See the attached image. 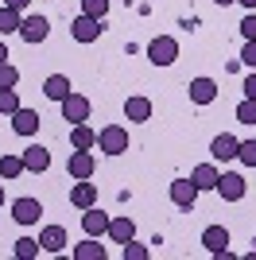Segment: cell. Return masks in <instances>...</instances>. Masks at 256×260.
<instances>
[{
    "mask_svg": "<svg viewBox=\"0 0 256 260\" xmlns=\"http://www.w3.org/2000/svg\"><path fill=\"white\" fill-rule=\"evenodd\" d=\"M97 152L124 155L128 152V128H124V124H105V128L97 132Z\"/></svg>",
    "mask_w": 256,
    "mask_h": 260,
    "instance_id": "1",
    "label": "cell"
},
{
    "mask_svg": "<svg viewBox=\"0 0 256 260\" xmlns=\"http://www.w3.org/2000/svg\"><path fill=\"white\" fill-rule=\"evenodd\" d=\"M179 58V39L175 35H155L148 43V62L151 66H175Z\"/></svg>",
    "mask_w": 256,
    "mask_h": 260,
    "instance_id": "2",
    "label": "cell"
},
{
    "mask_svg": "<svg viewBox=\"0 0 256 260\" xmlns=\"http://www.w3.org/2000/svg\"><path fill=\"white\" fill-rule=\"evenodd\" d=\"M16 35H20L27 47H35V43H43V39L51 35V20L39 16V12H31V16H23V20H20V31H16Z\"/></svg>",
    "mask_w": 256,
    "mask_h": 260,
    "instance_id": "3",
    "label": "cell"
},
{
    "mask_svg": "<svg viewBox=\"0 0 256 260\" xmlns=\"http://www.w3.org/2000/svg\"><path fill=\"white\" fill-rule=\"evenodd\" d=\"M101 31H105V20H93V16H85V12H78L74 23H70L74 43H97V39H101Z\"/></svg>",
    "mask_w": 256,
    "mask_h": 260,
    "instance_id": "4",
    "label": "cell"
},
{
    "mask_svg": "<svg viewBox=\"0 0 256 260\" xmlns=\"http://www.w3.org/2000/svg\"><path fill=\"white\" fill-rule=\"evenodd\" d=\"M58 109H62L66 124H82V120H89V98H85V93H70L66 101H58Z\"/></svg>",
    "mask_w": 256,
    "mask_h": 260,
    "instance_id": "5",
    "label": "cell"
},
{
    "mask_svg": "<svg viewBox=\"0 0 256 260\" xmlns=\"http://www.w3.org/2000/svg\"><path fill=\"white\" fill-rule=\"evenodd\" d=\"M213 190L221 194V202H241V198H245V175L221 171V179H217V186H213Z\"/></svg>",
    "mask_w": 256,
    "mask_h": 260,
    "instance_id": "6",
    "label": "cell"
},
{
    "mask_svg": "<svg viewBox=\"0 0 256 260\" xmlns=\"http://www.w3.org/2000/svg\"><path fill=\"white\" fill-rule=\"evenodd\" d=\"M39 217H43L39 198H16V202H12V221H16V225H35Z\"/></svg>",
    "mask_w": 256,
    "mask_h": 260,
    "instance_id": "7",
    "label": "cell"
},
{
    "mask_svg": "<svg viewBox=\"0 0 256 260\" xmlns=\"http://www.w3.org/2000/svg\"><path fill=\"white\" fill-rule=\"evenodd\" d=\"M12 132H16V136H27V140H31V136H35V132H39V124H43V117H39V113H35V109H16V113H12Z\"/></svg>",
    "mask_w": 256,
    "mask_h": 260,
    "instance_id": "8",
    "label": "cell"
},
{
    "mask_svg": "<svg viewBox=\"0 0 256 260\" xmlns=\"http://www.w3.org/2000/svg\"><path fill=\"white\" fill-rule=\"evenodd\" d=\"M66 171H70V179H93V171H97V155H93V152H82V148H74V155L66 159Z\"/></svg>",
    "mask_w": 256,
    "mask_h": 260,
    "instance_id": "9",
    "label": "cell"
},
{
    "mask_svg": "<svg viewBox=\"0 0 256 260\" xmlns=\"http://www.w3.org/2000/svg\"><path fill=\"white\" fill-rule=\"evenodd\" d=\"M198 194H202V190L194 186V179H175V183H171V202L179 210H194Z\"/></svg>",
    "mask_w": 256,
    "mask_h": 260,
    "instance_id": "10",
    "label": "cell"
},
{
    "mask_svg": "<svg viewBox=\"0 0 256 260\" xmlns=\"http://www.w3.org/2000/svg\"><path fill=\"white\" fill-rule=\"evenodd\" d=\"M237 136L233 132H217L210 140V155H213V163H229V159H237Z\"/></svg>",
    "mask_w": 256,
    "mask_h": 260,
    "instance_id": "11",
    "label": "cell"
},
{
    "mask_svg": "<svg viewBox=\"0 0 256 260\" xmlns=\"http://www.w3.org/2000/svg\"><path fill=\"white\" fill-rule=\"evenodd\" d=\"M194 105H213L217 101V82L213 78H190V86H186Z\"/></svg>",
    "mask_w": 256,
    "mask_h": 260,
    "instance_id": "12",
    "label": "cell"
},
{
    "mask_svg": "<svg viewBox=\"0 0 256 260\" xmlns=\"http://www.w3.org/2000/svg\"><path fill=\"white\" fill-rule=\"evenodd\" d=\"M39 245H43V252H66V245H70V237H66V225H43V233H39Z\"/></svg>",
    "mask_w": 256,
    "mask_h": 260,
    "instance_id": "13",
    "label": "cell"
},
{
    "mask_svg": "<svg viewBox=\"0 0 256 260\" xmlns=\"http://www.w3.org/2000/svg\"><path fill=\"white\" fill-rule=\"evenodd\" d=\"M82 229H85V237H105L109 233V214L97 210V206L82 210Z\"/></svg>",
    "mask_w": 256,
    "mask_h": 260,
    "instance_id": "14",
    "label": "cell"
},
{
    "mask_svg": "<svg viewBox=\"0 0 256 260\" xmlns=\"http://www.w3.org/2000/svg\"><path fill=\"white\" fill-rule=\"evenodd\" d=\"M20 155H23V167H27L31 175H43L47 167H51V152H47L43 144H27Z\"/></svg>",
    "mask_w": 256,
    "mask_h": 260,
    "instance_id": "15",
    "label": "cell"
},
{
    "mask_svg": "<svg viewBox=\"0 0 256 260\" xmlns=\"http://www.w3.org/2000/svg\"><path fill=\"white\" fill-rule=\"evenodd\" d=\"M202 249L210 252V256L225 252V249H229V229H225V225H206L202 229Z\"/></svg>",
    "mask_w": 256,
    "mask_h": 260,
    "instance_id": "16",
    "label": "cell"
},
{
    "mask_svg": "<svg viewBox=\"0 0 256 260\" xmlns=\"http://www.w3.org/2000/svg\"><path fill=\"white\" fill-rule=\"evenodd\" d=\"M113 245H124V241H132L136 237V221L128 214H120V217H109V233H105Z\"/></svg>",
    "mask_w": 256,
    "mask_h": 260,
    "instance_id": "17",
    "label": "cell"
},
{
    "mask_svg": "<svg viewBox=\"0 0 256 260\" xmlns=\"http://www.w3.org/2000/svg\"><path fill=\"white\" fill-rule=\"evenodd\" d=\"M70 93H74V86H70V78H66V74H51L47 82H43V98H51L54 105L66 101Z\"/></svg>",
    "mask_w": 256,
    "mask_h": 260,
    "instance_id": "18",
    "label": "cell"
},
{
    "mask_svg": "<svg viewBox=\"0 0 256 260\" xmlns=\"http://www.w3.org/2000/svg\"><path fill=\"white\" fill-rule=\"evenodd\" d=\"M70 202H74L78 210L97 206V183H89V179H78V183H74V190H70Z\"/></svg>",
    "mask_w": 256,
    "mask_h": 260,
    "instance_id": "19",
    "label": "cell"
},
{
    "mask_svg": "<svg viewBox=\"0 0 256 260\" xmlns=\"http://www.w3.org/2000/svg\"><path fill=\"white\" fill-rule=\"evenodd\" d=\"M190 179H194V186L198 190H213L217 186V179H221V171H217V163H198L190 171Z\"/></svg>",
    "mask_w": 256,
    "mask_h": 260,
    "instance_id": "20",
    "label": "cell"
},
{
    "mask_svg": "<svg viewBox=\"0 0 256 260\" xmlns=\"http://www.w3.org/2000/svg\"><path fill=\"white\" fill-rule=\"evenodd\" d=\"M70 148H82V152H93L97 148V132L89 128V124H70Z\"/></svg>",
    "mask_w": 256,
    "mask_h": 260,
    "instance_id": "21",
    "label": "cell"
},
{
    "mask_svg": "<svg viewBox=\"0 0 256 260\" xmlns=\"http://www.w3.org/2000/svg\"><path fill=\"white\" fill-rule=\"evenodd\" d=\"M124 117L132 120V124H144V120H151V101H148V98H140V93H136V98H128V101H124Z\"/></svg>",
    "mask_w": 256,
    "mask_h": 260,
    "instance_id": "22",
    "label": "cell"
},
{
    "mask_svg": "<svg viewBox=\"0 0 256 260\" xmlns=\"http://www.w3.org/2000/svg\"><path fill=\"white\" fill-rule=\"evenodd\" d=\"M109 249L101 245V237H85L82 245H74V260H105Z\"/></svg>",
    "mask_w": 256,
    "mask_h": 260,
    "instance_id": "23",
    "label": "cell"
},
{
    "mask_svg": "<svg viewBox=\"0 0 256 260\" xmlns=\"http://www.w3.org/2000/svg\"><path fill=\"white\" fill-rule=\"evenodd\" d=\"M27 171V167H23V155H16V152H4L0 155V179H20V175Z\"/></svg>",
    "mask_w": 256,
    "mask_h": 260,
    "instance_id": "24",
    "label": "cell"
},
{
    "mask_svg": "<svg viewBox=\"0 0 256 260\" xmlns=\"http://www.w3.org/2000/svg\"><path fill=\"white\" fill-rule=\"evenodd\" d=\"M20 20H23V16L16 8L0 4V35H16V31H20Z\"/></svg>",
    "mask_w": 256,
    "mask_h": 260,
    "instance_id": "25",
    "label": "cell"
},
{
    "mask_svg": "<svg viewBox=\"0 0 256 260\" xmlns=\"http://www.w3.org/2000/svg\"><path fill=\"white\" fill-rule=\"evenodd\" d=\"M12 252H16V260H35L43 252V245H39V237H20Z\"/></svg>",
    "mask_w": 256,
    "mask_h": 260,
    "instance_id": "26",
    "label": "cell"
},
{
    "mask_svg": "<svg viewBox=\"0 0 256 260\" xmlns=\"http://www.w3.org/2000/svg\"><path fill=\"white\" fill-rule=\"evenodd\" d=\"M120 256H124V260H148L151 252H148V245H140V241L132 237V241H124V245H120Z\"/></svg>",
    "mask_w": 256,
    "mask_h": 260,
    "instance_id": "27",
    "label": "cell"
},
{
    "mask_svg": "<svg viewBox=\"0 0 256 260\" xmlns=\"http://www.w3.org/2000/svg\"><path fill=\"white\" fill-rule=\"evenodd\" d=\"M20 109V93L16 89H0V117H12Z\"/></svg>",
    "mask_w": 256,
    "mask_h": 260,
    "instance_id": "28",
    "label": "cell"
},
{
    "mask_svg": "<svg viewBox=\"0 0 256 260\" xmlns=\"http://www.w3.org/2000/svg\"><path fill=\"white\" fill-rule=\"evenodd\" d=\"M20 86V70L12 62H0V89H16Z\"/></svg>",
    "mask_w": 256,
    "mask_h": 260,
    "instance_id": "29",
    "label": "cell"
},
{
    "mask_svg": "<svg viewBox=\"0 0 256 260\" xmlns=\"http://www.w3.org/2000/svg\"><path fill=\"white\" fill-rule=\"evenodd\" d=\"M237 120H241V124H248V128L256 124V101H252V98H245L241 105H237Z\"/></svg>",
    "mask_w": 256,
    "mask_h": 260,
    "instance_id": "30",
    "label": "cell"
},
{
    "mask_svg": "<svg viewBox=\"0 0 256 260\" xmlns=\"http://www.w3.org/2000/svg\"><path fill=\"white\" fill-rule=\"evenodd\" d=\"M237 159L245 167H256V140H241L237 144Z\"/></svg>",
    "mask_w": 256,
    "mask_h": 260,
    "instance_id": "31",
    "label": "cell"
},
{
    "mask_svg": "<svg viewBox=\"0 0 256 260\" xmlns=\"http://www.w3.org/2000/svg\"><path fill=\"white\" fill-rule=\"evenodd\" d=\"M82 12L93 16V20H105L109 16V0H82Z\"/></svg>",
    "mask_w": 256,
    "mask_h": 260,
    "instance_id": "32",
    "label": "cell"
},
{
    "mask_svg": "<svg viewBox=\"0 0 256 260\" xmlns=\"http://www.w3.org/2000/svg\"><path fill=\"white\" fill-rule=\"evenodd\" d=\"M241 62H245L248 70H256V39H245V47H241Z\"/></svg>",
    "mask_w": 256,
    "mask_h": 260,
    "instance_id": "33",
    "label": "cell"
},
{
    "mask_svg": "<svg viewBox=\"0 0 256 260\" xmlns=\"http://www.w3.org/2000/svg\"><path fill=\"white\" fill-rule=\"evenodd\" d=\"M241 35H245V39H256V12H248L245 20H241Z\"/></svg>",
    "mask_w": 256,
    "mask_h": 260,
    "instance_id": "34",
    "label": "cell"
},
{
    "mask_svg": "<svg viewBox=\"0 0 256 260\" xmlns=\"http://www.w3.org/2000/svg\"><path fill=\"white\" fill-rule=\"evenodd\" d=\"M245 98L256 101V70H248V78H245Z\"/></svg>",
    "mask_w": 256,
    "mask_h": 260,
    "instance_id": "35",
    "label": "cell"
},
{
    "mask_svg": "<svg viewBox=\"0 0 256 260\" xmlns=\"http://www.w3.org/2000/svg\"><path fill=\"white\" fill-rule=\"evenodd\" d=\"M4 4H8V8H16V12H27V8H31V0H4Z\"/></svg>",
    "mask_w": 256,
    "mask_h": 260,
    "instance_id": "36",
    "label": "cell"
},
{
    "mask_svg": "<svg viewBox=\"0 0 256 260\" xmlns=\"http://www.w3.org/2000/svg\"><path fill=\"white\" fill-rule=\"evenodd\" d=\"M12 54H8V43H4V35H0V62H8Z\"/></svg>",
    "mask_w": 256,
    "mask_h": 260,
    "instance_id": "37",
    "label": "cell"
},
{
    "mask_svg": "<svg viewBox=\"0 0 256 260\" xmlns=\"http://www.w3.org/2000/svg\"><path fill=\"white\" fill-rule=\"evenodd\" d=\"M237 4H245L248 12H256V0H237Z\"/></svg>",
    "mask_w": 256,
    "mask_h": 260,
    "instance_id": "38",
    "label": "cell"
},
{
    "mask_svg": "<svg viewBox=\"0 0 256 260\" xmlns=\"http://www.w3.org/2000/svg\"><path fill=\"white\" fill-rule=\"evenodd\" d=\"M213 4H217V8H225V4H233V0H213Z\"/></svg>",
    "mask_w": 256,
    "mask_h": 260,
    "instance_id": "39",
    "label": "cell"
},
{
    "mask_svg": "<svg viewBox=\"0 0 256 260\" xmlns=\"http://www.w3.org/2000/svg\"><path fill=\"white\" fill-rule=\"evenodd\" d=\"M0 206H4V183H0Z\"/></svg>",
    "mask_w": 256,
    "mask_h": 260,
    "instance_id": "40",
    "label": "cell"
}]
</instances>
